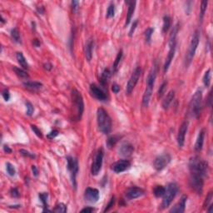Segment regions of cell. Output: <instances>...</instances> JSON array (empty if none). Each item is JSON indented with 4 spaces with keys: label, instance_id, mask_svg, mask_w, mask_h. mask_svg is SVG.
<instances>
[{
    "label": "cell",
    "instance_id": "cell-16",
    "mask_svg": "<svg viewBox=\"0 0 213 213\" xmlns=\"http://www.w3.org/2000/svg\"><path fill=\"white\" fill-rule=\"evenodd\" d=\"M144 194V190L138 186H132L127 189L126 191V197L129 200H133V199L138 198Z\"/></svg>",
    "mask_w": 213,
    "mask_h": 213
},
{
    "label": "cell",
    "instance_id": "cell-37",
    "mask_svg": "<svg viewBox=\"0 0 213 213\" xmlns=\"http://www.w3.org/2000/svg\"><path fill=\"white\" fill-rule=\"evenodd\" d=\"M114 15H115V5L114 3H111L106 10V18H110L114 17Z\"/></svg>",
    "mask_w": 213,
    "mask_h": 213
},
{
    "label": "cell",
    "instance_id": "cell-20",
    "mask_svg": "<svg viewBox=\"0 0 213 213\" xmlns=\"http://www.w3.org/2000/svg\"><path fill=\"white\" fill-rule=\"evenodd\" d=\"M93 49H94V41H93V39H88L87 44L85 45V57H86L88 62L92 60Z\"/></svg>",
    "mask_w": 213,
    "mask_h": 213
},
{
    "label": "cell",
    "instance_id": "cell-47",
    "mask_svg": "<svg viewBox=\"0 0 213 213\" xmlns=\"http://www.w3.org/2000/svg\"><path fill=\"white\" fill-rule=\"evenodd\" d=\"M2 96H3V99H4L5 101H6V102H8V101H9V99H10V93H9V91H8V89H7V88H5V89L3 90Z\"/></svg>",
    "mask_w": 213,
    "mask_h": 213
},
{
    "label": "cell",
    "instance_id": "cell-8",
    "mask_svg": "<svg viewBox=\"0 0 213 213\" xmlns=\"http://www.w3.org/2000/svg\"><path fill=\"white\" fill-rule=\"evenodd\" d=\"M189 184L191 189L193 190L196 193L201 195L203 191L204 186V177L199 174L196 173H191L190 180H189Z\"/></svg>",
    "mask_w": 213,
    "mask_h": 213
},
{
    "label": "cell",
    "instance_id": "cell-56",
    "mask_svg": "<svg viewBox=\"0 0 213 213\" xmlns=\"http://www.w3.org/2000/svg\"><path fill=\"white\" fill-rule=\"evenodd\" d=\"M33 44H34V47H36V48H39V47H40V41H39V39H34V41H33Z\"/></svg>",
    "mask_w": 213,
    "mask_h": 213
},
{
    "label": "cell",
    "instance_id": "cell-53",
    "mask_svg": "<svg viewBox=\"0 0 213 213\" xmlns=\"http://www.w3.org/2000/svg\"><path fill=\"white\" fill-rule=\"evenodd\" d=\"M44 68L45 70L50 71V70H52V68H53V65H52L50 63H46L44 64Z\"/></svg>",
    "mask_w": 213,
    "mask_h": 213
},
{
    "label": "cell",
    "instance_id": "cell-15",
    "mask_svg": "<svg viewBox=\"0 0 213 213\" xmlns=\"http://www.w3.org/2000/svg\"><path fill=\"white\" fill-rule=\"evenodd\" d=\"M188 129V122L185 121L180 126L177 134V144L179 148H182L185 143V138H186V133Z\"/></svg>",
    "mask_w": 213,
    "mask_h": 213
},
{
    "label": "cell",
    "instance_id": "cell-27",
    "mask_svg": "<svg viewBox=\"0 0 213 213\" xmlns=\"http://www.w3.org/2000/svg\"><path fill=\"white\" fill-rule=\"evenodd\" d=\"M16 58H17V60L19 63V65L22 67L24 70H28L29 68V65L28 62H27L26 58H24V56L23 54V53L21 52H18L17 54H16Z\"/></svg>",
    "mask_w": 213,
    "mask_h": 213
},
{
    "label": "cell",
    "instance_id": "cell-36",
    "mask_svg": "<svg viewBox=\"0 0 213 213\" xmlns=\"http://www.w3.org/2000/svg\"><path fill=\"white\" fill-rule=\"evenodd\" d=\"M207 4H208V2L204 0V1H201V13H200V20L202 22V19H203L204 15H205V13H206V8H207Z\"/></svg>",
    "mask_w": 213,
    "mask_h": 213
},
{
    "label": "cell",
    "instance_id": "cell-45",
    "mask_svg": "<svg viewBox=\"0 0 213 213\" xmlns=\"http://www.w3.org/2000/svg\"><path fill=\"white\" fill-rule=\"evenodd\" d=\"M71 6H72V11H73V13H75L78 12V7H79V2L73 0V1H72V3H71Z\"/></svg>",
    "mask_w": 213,
    "mask_h": 213
},
{
    "label": "cell",
    "instance_id": "cell-52",
    "mask_svg": "<svg viewBox=\"0 0 213 213\" xmlns=\"http://www.w3.org/2000/svg\"><path fill=\"white\" fill-rule=\"evenodd\" d=\"M112 90L114 93H118V92L120 91V87L117 83H114L112 86Z\"/></svg>",
    "mask_w": 213,
    "mask_h": 213
},
{
    "label": "cell",
    "instance_id": "cell-10",
    "mask_svg": "<svg viewBox=\"0 0 213 213\" xmlns=\"http://www.w3.org/2000/svg\"><path fill=\"white\" fill-rule=\"evenodd\" d=\"M141 74H142V69L140 67H137L135 68V70L133 71L132 74L131 75L130 78H129L126 87V92L127 94L130 95L132 92L134 87H136V85L138 83V80L140 78Z\"/></svg>",
    "mask_w": 213,
    "mask_h": 213
},
{
    "label": "cell",
    "instance_id": "cell-12",
    "mask_svg": "<svg viewBox=\"0 0 213 213\" xmlns=\"http://www.w3.org/2000/svg\"><path fill=\"white\" fill-rule=\"evenodd\" d=\"M100 197L99 191L96 188H92V187H87L85 190L84 192V198L85 200L90 203H96Z\"/></svg>",
    "mask_w": 213,
    "mask_h": 213
},
{
    "label": "cell",
    "instance_id": "cell-19",
    "mask_svg": "<svg viewBox=\"0 0 213 213\" xmlns=\"http://www.w3.org/2000/svg\"><path fill=\"white\" fill-rule=\"evenodd\" d=\"M133 151H134V148H133V146L132 145L131 143H122L121 147L119 148L118 153L119 155H121L122 157L127 158V157H129V156H131L132 154Z\"/></svg>",
    "mask_w": 213,
    "mask_h": 213
},
{
    "label": "cell",
    "instance_id": "cell-50",
    "mask_svg": "<svg viewBox=\"0 0 213 213\" xmlns=\"http://www.w3.org/2000/svg\"><path fill=\"white\" fill-rule=\"evenodd\" d=\"M114 203H115V197H114V196H112V197L111 198V200H110V201L108 202V204H107V205L106 206V208L104 209V211H108L109 209L112 208V207L113 206Z\"/></svg>",
    "mask_w": 213,
    "mask_h": 213
},
{
    "label": "cell",
    "instance_id": "cell-28",
    "mask_svg": "<svg viewBox=\"0 0 213 213\" xmlns=\"http://www.w3.org/2000/svg\"><path fill=\"white\" fill-rule=\"evenodd\" d=\"M172 25V19L168 15H165L163 17V26H162V33L166 34L171 28Z\"/></svg>",
    "mask_w": 213,
    "mask_h": 213
},
{
    "label": "cell",
    "instance_id": "cell-35",
    "mask_svg": "<svg viewBox=\"0 0 213 213\" xmlns=\"http://www.w3.org/2000/svg\"><path fill=\"white\" fill-rule=\"evenodd\" d=\"M211 69L209 68L208 70L206 71V73H205V74L203 76V83L205 85V87H208L210 86V84H211Z\"/></svg>",
    "mask_w": 213,
    "mask_h": 213
},
{
    "label": "cell",
    "instance_id": "cell-38",
    "mask_svg": "<svg viewBox=\"0 0 213 213\" xmlns=\"http://www.w3.org/2000/svg\"><path fill=\"white\" fill-rule=\"evenodd\" d=\"M167 81H164V82L162 83V85L160 86L159 89H158V98H161V97H162V96L164 95L165 92H166V89H167Z\"/></svg>",
    "mask_w": 213,
    "mask_h": 213
},
{
    "label": "cell",
    "instance_id": "cell-5",
    "mask_svg": "<svg viewBox=\"0 0 213 213\" xmlns=\"http://www.w3.org/2000/svg\"><path fill=\"white\" fill-rule=\"evenodd\" d=\"M199 42H200V34H199L198 30H196L193 35H192L191 43H190V45H189L188 51L186 53V58H185V66H186V68H187L192 62V59H193L196 49H197V47H198Z\"/></svg>",
    "mask_w": 213,
    "mask_h": 213
},
{
    "label": "cell",
    "instance_id": "cell-25",
    "mask_svg": "<svg viewBox=\"0 0 213 213\" xmlns=\"http://www.w3.org/2000/svg\"><path fill=\"white\" fill-rule=\"evenodd\" d=\"M175 98V92L173 90H171L166 97H164V99L162 101V106L164 109H167L169 107V106L171 105V103L172 102V101L174 100Z\"/></svg>",
    "mask_w": 213,
    "mask_h": 213
},
{
    "label": "cell",
    "instance_id": "cell-60",
    "mask_svg": "<svg viewBox=\"0 0 213 213\" xmlns=\"http://www.w3.org/2000/svg\"><path fill=\"white\" fill-rule=\"evenodd\" d=\"M209 206V209L207 210V211H208V212H210V213H211L213 211V210H212L213 206H212V205H210V206Z\"/></svg>",
    "mask_w": 213,
    "mask_h": 213
},
{
    "label": "cell",
    "instance_id": "cell-59",
    "mask_svg": "<svg viewBox=\"0 0 213 213\" xmlns=\"http://www.w3.org/2000/svg\"><path fill=\"white\" fill-rule=\"evenodd\" d=\"M38 12L39 13H41V14H43L44 13V7H39L38 8Z\"/></svg>",
    "mask_w": 213,
    "mask_h": 213
},
{
    "label": "cell",
    "instance_id": "cell-29",
    "mask_svg": "<svg viewBox=\"0 0 213 213\" xmlns=\"http://www.w3.org/2000/svg\"><path fill=\"white\" fill-rule=\"evenodd\" d=\"M119 139H120V136L118 135H114L109 137L106 142V147L111 149L112 148H113L114 146L116 145L117 143L119 141Z\"/></svg>",
    "mask_w": 213,
    "mask_h": 213
},
{
    "label": "cell",
    "instance_id": "cell-33",
    "mask_svg": "<svg viewBox=\"0 0 213 213\" xmlns=\"http://www.w3.org/2000/svg\"><path fill=\"white\" fill-rule=\"evenodd\" d=\"M165 191H166V188L163 186H161V185L156 186L153 189V194L156 197H162L164 195Z\"/></svg>",
    "mask_w": 213,
    "mask_h": 213
},
{
    "label": "cell",
    "instance_id": "cell-48",
    "mask_svg": "<svg viewBox=\"0 0 213 213\" xmlns=\"http://www.w3.org/2000/svg\"><path fill=\"white\" fill-rule=\"evenodd\" d=\"M9 193L10 196H12V197H19V191H18V190L17 188H15V187L10 190Z\"/></svg>",
    "mask_w": 213,
    "mask_h": 213
},
{
    "label": "cell",
    "instance_id": "cell-9",
    "mask_svg": "<svg viewBox=\"0 0 213 213\" xmlns=\"http://www.w3.org/2000/svg\"><path fill=\"white\" fill-rule=\"evenodd\" d=\"M103 157H104V152L102 148H100L95 154L94 160L92 162L91 172L93 176H97L102 169V162H103Z\"/></svg>",
    "mask_w": 213,
    "mask_h": 213
},
{
    "label": "cell",
    "instance_id": "cell-44",
    "mask_svg": "<svg viewBox=\"0 0 213 213\" xmlns=\"http://www.w3.org/2000/svg\"><path fill=\"white\" fill-rule=\"evenodd\" d=\"M19 153H20V154L23 156V157H27V158H35V155H34V154L29 153V151H26V150H24V149H21V150L19 151Z\"/></svg>",
    "mask_w": 213,
    "mask_h": 213
},
{
    "label": "cell",
    "instance_id": "cell-14",
    "mask_svg": "<svg viewBox=\"0 0 213 213\" xmlns=\"http://www.w3.org/2000/svg\"><path fill=\"white\" fill-rule=\"evenodd\" d=\"M90 92L92 97L101 102H104L106 100V95L103 90L96 84L90 85Z\"/></svg>",
    "mask_w": 213,
    "mask_h": 213
},
{
    "label": "cell",
    "instance_id": "cell-58",
    "mask_svg": "<svg viewBox=\"0 0 213 213\" xmlns=\"http://www.w3.org/2000/svg\"><path fill=\"white\" fill-rule=\"evenodd\" d=\"M211 102H212V100H211V91L209 92L208 98H207V103H208L209 106H211Z\"/></svg>",
    "mask_w": 213,
    "mask_h": 213
},
{
    "label": "cell",
    "instance_id": "cell-7",
    "mask_svg": "<svg viewBox=\"0 0 213 213\" xmlns=\"http://www.w3.org/2000/svg\"><path fill=\"white\" fill-rule=\"evenodd\" d=\"M67 168L70 172L71 181L74 188H77V175L78 172V162L77 158L73 157L67 158Z\"/></svg>",
    "mask_w": 213,
    "mask_h": 213
},
{
    "label": "cell",
    "instance_id": "cell-18",
    "mask_svg": "<svg viewBox=\"0 0 213 213\" xmlns=\"http://www.w3.org/2000/svg\"><path fill=\"white\" fill-rule=\"evenodd\" d=\"M186 200H187V196L183 195L181 197L180 201L170 210V213H182L185 211V208H186Z\"/></svg>",
    "mask_w": 213,
    "mask_h": 213
},
{
    "label": "cell",
    "instance_id": "cell-26",
    "mask_svg": "<svg viewBox=\"0 0 213 213\" xmlns=\"http://www.w3.org/2000/svg\"><path fill=\"white\" fill-rule=\"evenodd\" d=\"M112 72L110 71L109 68H106L103 70V72L102 73V75H101V78H100V82H101V85L102 87H106V83H107V81L112 76Z\"/></svg>",
    "mask_w": 213,
    "mask_h": 213
},
{
    "label": "cell",
    "instance_id": "cell-4",
    "mask_svg": "<svg viewBox=\"0 0 213 213\" xmlns=\"http://www.w3.org/2000/svg\"><path fill=\"white\" fill-rule=\"evenodd\" d=\"M201 101H202V92L197 90L191 97L189 103V114L192 117H197L200 115L201 110Z\"/></svg>",
    "mask_w": 213,
    "mask_h": 213
},
{
    "label": "cell",
    "instance_id": "cell-42",
    "mask_svg": "<svg viewBox=\"0 0 213 213\" xmlns=\"http://www.w3.org/2000/svg\"><path fill=\"white\" fill-rule=\"evenodd\" d=\"M25 104H26L27 106V115H28V116H32L34 112V106H33V104H32L30 102H29V101H27Z\"/></svg>",
    "mask_w": 213,
    "mask_h": 213
},
{
    "label": "cell",
    "instance_id": "cell-22",
    "mask_svg": "<svg viewBox=\"0 0 213 213\" xmlns=\"http://www.w3.org/2000/svg\"><path fill=\"white\" fill-rule=\"evenodd\" d=\"M126 3H127V5H128V9H127V19L125 25L127 26L131 22L132 18V15L134 13V11H135L137 2L136 1H126Z\"/></svg>",
    "mask_w": 213,
    "mask_h": 213
},
{
    "label": "cell",
    "instance_id": "cell-30",
    "mask_svg": "<svg viewBox=\"0 0 213 213\" xmlns=\"http://www.w3.org/2000/svg\"><path fill=\"white\" fill-rule=\"evenodd\" d=\"M11 38H12L13 41L17 43V44H21V36H20V33L17 28H14L11 30Z\"/></svg>",
    "mask_w": 213,
    "mask_h": 213
},
{
    "label": "cell",
    "instance_id": "cell-46",
    "mask_svg": "<svg viewBox=\"0 0 213 213\" xmlns=\"http://www.w3.org/2000/svg\"><path fill=\"white\" fill-rule=\"evenodd\" d=\"M31 128H32V130L34 131V132L36 134L39 138H43V134H42V132L40 131V129L37 126H35V125H31Z\"/></svg>",
    "mask_w": 213,
    "mask_h": 213
},
{
    "label": "cell",
    "instance_id": "cell-61",
    "mask_svg": "<svg viewBox=\"0 0 213 213\" xmlns=\"http://www.w3.org/2000/svg\"><path fill=\"white\" fill-rule=\"evenodd\" d=\"M1 19H2V20H1V21H2L3 23H4L5 21H4V18H3V16H1Z\"/></svg>",
    "mask_w": 213,
    "mask_h": 213
},
{
    "label": "cell",
    "instance_id": "cell-17",
    "mask_svg": "<svg viewBox=\"0 0 213 213\" xmlns=\"http://www.w3.org/2000/svg\"><path fill=\"white\" fill-rule=\"evenodd\" d=\"M176 49H177V44L169 45V52H168L167 57L166 58V62H165L164 66H163V71H164L165 73L168 71L170 65H171V63H172V60H173L175 53H176Z\"/></svg>",
    "mask_w": 213,
    "mask_h": 213
},
{
    "label": "cell",
    "instance_id": "cell-6",
    "mask_svg": "<svg viewBox=\"0 0 213 213\" xmlns=\"http://www.w3.org/2000/svg\"><path fill=\"white\" fill-rule=\"evenodd\" d=\"M177 192H178V186H177V183L171 182L167 185L164 195H163L162 205H161L162 209L167 208L171 205L173 199L175 198V196H177Z\"/></svg>",
    "mask_w": 213,
    "mask_h": 213
},
{
    "label": "cell",
    "instance_id": "cell-2",
    "mask_svg": "<svg viewBox=\"0 0 213 213\" xmlns=\"http://www.w3.org/2000/svg\"><path fill=\"white\" fill-rule=\"evenodd\" d=\"M72 97V105L73 112V119L74 121H79L84 111V102L82 94L77 89H73L71 93Z\"/></svg>",
    "mask_w": 213,
    "mask_h": 213
},
{
    "label": "cell",
    "instance_id": "cell-31",
    "mask_svg": "<svg viewBox=\"0 0 213 213\" xmlns=\"http://www.w3.org/2000/svg\"><path fill=\"white\" fill-rule=\"evenodd\" d=\"M13 71L15 72V73L17 74V76H18L20 78L27 79V78H29V74H28V73H27L26 71H25L23 68H18V67H13Z\"/></svg>",
    "mask_w": 213,
    "mask_h": 213
},
{
    "label": "cell",
    "instance_id": "cell-32",
    "mask_svg": "<svg viewBox=\"0 0 213 213\" xmlns=\"http://www.w3.org/2000/svg\"><path fill=\"white\" fill-rule=\"evenodd\" d=\"M122 58V50H120L119 53H117V55L116 57L115 62H114L113 65H112V73H116L118 69V65L120 61H121Z\"/></svg>",
    "mask_w": 213,
    "mask_h": 213
},
{
    "label": "cell",
    "instance_id": "cell-57",
    "mask_svg": "<svg viewBox=\"0 0 213 213\" xmlns=\"http://www.w3.org/2000/svg\"><path fill=\"white\" fill-rule=\"evenodd\" d=\"M3 150H4L5 153H12V149H11V148H9V147H8V146H7V145L3 146Z\"/></svg>",
    "mask_w": 213,
    "mask_h": 213
},
{
    "label": "cell",
    "instance_id": "cell-55",
    "mask_svg": "<svg viewBox=\"0 0 213 213\" xmlns=\"http://www.w3.org/2000/svg\"><path fill=\"white\" fill-rule=\"evenodd\" d=\"M93 211H94V208H92V207H89V206L85 207V208H82V210H81L82 212H92Z\"/></svg>",
    "mask_w": 213,
    "mask_h": 213
},
{
    "label": "cell",
    "instance_id": "cell-3",
    "mask_svg": "<svg viewBox=\"0 0 213 213\" xmlns=\"http://www.w3.org/2000/svg\"><path fill=\"white\" fill-rule=\"evenodd\" d=\"M97 122L98 129L103 134H108L112 130V119L108 113L102 107L97 109Z\"/></svg>",
    "mask_w": 213,
    "mask_h": 213
},
{
    "label": "cell",
    "instance_id": "cell-51",
    "mask_svg": "<svg viewBox=\"0 0 213 213\" xmlns=\"http://www.w3.org/2000/svg\"><path fill=\"white\" fill-rule=\"evenodd\" d=\"M58 135V130H53V131H51L49 134H48V138H49V139H53V138H56Z\"/></svg>",
    "mask_w": 213,
    "mask_h": 213
},
{
    "label": "cell",
    "instance_id": "cell-11",
    "mask_svg": "<svg viewBox=\"0 0 213 213\" xmlns=\"http://www.w3.org/2000/svg\"><path fill=\"white\" fill-rule=\"evenodd\" d=\"M171 160H172V157L168 153H164L162 155L158 156L153 162L154 168L158 172L162 171L165 167H167V165L171 162Z\"/></svg>",
    "mask_w": 213,
    "mask_h": 213
},
{
    "label": "cell",
    "instance_id": "cell-40",
    "mask_svg": "<svg viewBox=\"0 0 213 213\" xmlns=\"http://www.w3.org/2000/svg\"><path fill=\"white\" fill-rule=\"evenodd\" d=\"M6 170H7L8 174L11 176V177H13L16 174V170H15L13 165H12L10 162H7L6 163Z\"/></svg>",
    "mask_w": 213,
    "mask_h": 213
},
{
    "label": "cell",
    "instance_id": "cell-39",
    "mask_svg": "<svg viewBox=\"0 0 213 213\" xmlns=\"http://www.w3.org/2000/svg\"><path fill=\"white\" fill-rule=\"evenodd\" d=\"M153 32H154V29L153 28H148L145 31V40L147 44H150Z\"/></svg>",
    "mask_w": 213,
    "mask_h": 213
},
{
    "label": "cell",
    "instance_id": "cell-43",
    "mask_svg": "<svg viewBox=\"0 0 213 213\" xmlns=\"http://www.w3.org/2000/svg\"><path fill=\"white\" fill-rule=\"evenodd\" d=\"M212 191H210L208 193V195H207V196L206 197V200H205V201H204V208H207L208 207V206L210 205V203H211V200H212Z\"/></svg>",
    "mask_w": 213,
    "mask_h": 213
},
{
    "label": "cell",
    "instance_id": "cell-54",
    "mask_svg": "<svg viewBox=\"0 0 213 213\" xmlns=\"http://www.w3.org/2000/svg\"><path fill=\"white\" fill-rule=\"evenodd\" d=\"M32 171H33V174H34V177H38V175H39V171H38V168H37L36 166H34V165L32 166Z\"/></svg>",
    "mask_w": 213,
    "mask_h": 213
},
{
    "label": "cell",
    "instance_id": "cell-23",
    "mask_svg": "<svg viewBox=\"0 0 213 213\" xmlns=\"http://www.w3.org/2000/svg\"><path fill=\"white\" fill-rule=\"evenodd\" d=\"M205 129H201V131L199 132V134L196 138V143H195V151L196 152H200L201 151L203 148L204 139H205Z\"/></svg>",
    "mask_w": 213,
    "mask_h": 213
},
{
    "label": "cell",
    "instance_id": "cell-21",
    "mask_svg": "<svg viewBox=\"0 0 213 213\" xmlns=\"http://www.w3.org/2000/svg\"><path fill=\"white\" fill-rule=\"evenodd\" d=\"M156 78H157V68H156V67H153L151 69L150 73H148V78H147V87H146L153 89Z\"/></svg>",
    "mask_w": 213,
    "mask_h": 213
},
{
    "label": "cell",
    "instance_id": "cell-1",
    "mask_svg": "<svg viewBox=\"0 0 213 213\" xmlns=\"http://www.w3.org/2000/svg\"><path fill=\"white\" fill-rule=\"evenodd\" d=\"M188 167L191 173L199 174L203 177H206L208 173V163L198 156H194L189 160Z\"/></svg>",
    "mask_w": 213,
    "mask_h": 213
},
{
    "label": "cell",
    "instance_id": "cell-49",
    "mask_svg": "<svg viewBox=\"0 0 213 213\" xmlns=\"http://www.w3.org/2000/svg\"><path fill=\"white\" fill-rule=\"evenodd\" d=\"M138 20H135L134 22H133L132 25L131 29H130V31H129V36L132 37L133 35V34H134V31H135L136 28H137V26H138Z\"/></svg>",
    "mask_w": 213,
    "mask_h": 213
},
{
    "label": "cell",
    "instance_id": "cell-34",
    "mask_svg": "<svg viewBox=\"0 0 213 213\" xmlns=\"http://www.w3.org/2000/svg\"><path fill=\"white\" fill-rule=\"evenodd\" d=\"M40 201L44 205V208H48L49 204H48V198H49V194L48 192H41L39 195Z\"/></svg>",
    "mask_w": 213,
    "mask_h": 213
},
{
    "label": "cell",
    "instance_id": "cell-41",
    "mask_svg": "<svg viewBox=\"0 0 213 213\" xmlns=\"http://www.w3.org/2000/svg\"><path fill=\"white\" fill-rule=\"evenodd\" d=\"M54 212H59V213H65L67 211V206L63 203H58L56 207L53 209Z\"/></svg>",
    "mask_w": 213,
    "mask_h": 213
},
{
    "label": "cell",
    "instance_id": "cell-24",
    "mask_svg": "<svg viewBox=\"0 0 213 213\" xmlns=\"http://www.w3.org/2000/svg\"><path fill=\"white\" fill-rule=\"evenodd\" d=\"M23 84L25 88L30 90V91H37L43 87V84L41 82H36V81H27V82H23Z\"/></svg>",
    "mask_w": 213,
    "mask_h": 213
},
{
    "label": "cell",
    "instance_id": "cell-13",
    "mask_svg": "<svg viewBox=\"0 0 213 213\" xmlns=\"http://www.w3.org/2000/svg\"><path fill=\"white\" fill-rule=\"evenodd\" d=\"M131 167V162L128 160H119L117 162H114L113 164L111 166L112 170L116 173H121V172H125L129 167Z\"/></svg>",
    "mask_w": 213,
    "mask_h": 213
}]
</instances>
